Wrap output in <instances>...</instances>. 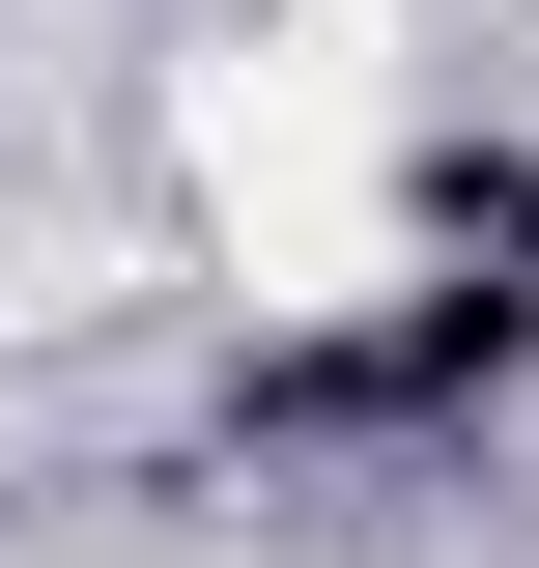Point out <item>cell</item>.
<instances>
[{"instance_id": "cell-1", "label": "cell", "mask_w": 539, "mask_h": 568, "mask_svg": "<svg viewBox=\"0 0 539 568\" xmlns=\"http://www.w3.org/2000/svg\"><path fill=\"white\" fill-rule=\"evenodd\" d=\"M171 171H200L227 284L256 313H369L398 284V114H369V29H227L171 85Z\"/></svg>"}]
</instances>
